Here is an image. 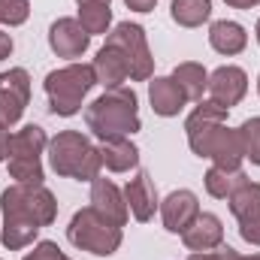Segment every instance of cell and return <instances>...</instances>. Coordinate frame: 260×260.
Masks as SVG:
<instances>
[{
  "label": "cell",
  "mask_w": 260,
  "mask_h": 260,
  "mask_svg": "<svg viewBox=\"0 0 260 260\" xmlns=\"http://www.w3.org/2000/svg\"><path fill=\"white\" fill-rule=\"evenodd\" d=\"M227 203H230V212L239 221V236L248 245H260V185L245 182Z\"/></svg>",
  "instance_id": "9c48e42d"
},
{
  "label": "cell",
  "mask_w": 260,
  "mask_h": 260,
  "mask_svg": "<svg viewBox=\"0 0 260 260\" xmlns=\"http://www.w3.org/2000/svg\"><path fill=\"white\" fill-rule=\"evenodd\" d=\"M188 260H221V257H218V251H194Z\"/></svg>",
  "instance_id": "d590c367"
},
{
  "label": "cell",
  "mask_w": 260,
  "mask_h": 260,
  "mask_svg": "<svg viewBox=\"0 0 260 260\" xmlns=\"http://www.w3.org/2000/svg\"><path fill=\"white\" fill-rule=\"evenodd\" d=\"M30 15V0H0V24L18 27Z\"/></svg>",
  "instance_id": "f1b7e54d"
},
{
  "label": "cell",
  "mask_w": 260,
  "mask_h": 260,
  "mask_svg": "<svg viewBox=\"0 0 260 260\" xmlns=\"http://www.w3.org/2000/svg\"><path fill=\"white\" fill-rule=\"evenodd\" d=\"M182 242L188 251H215L218 245H224V227L221 218L212 212H200L194 224L182 233Z\"/></svg>",
  "instance_id": "2e32d148"
},
{
  "label": "cell",
  "mask_w": 260,
  "mask_h": 260,
  "mask_svg": "<svg viewBox=\"0 0 260 260\" xmlns=\"http://www.w3.org/2000/svg\"><path fill=\"white\" fill-rule=\"evenodd\" d=\"M67 239H70L76 248L88 251V254L109 257V254H115V251L121 248L124 233H121L118 224L106 221L97 209L88 206V209H79V212L73 215V221H70V227H67Z\"/></svg>",
  "instance_id": "277c9868"
},
{
  "label": "cell",
  "mask_w": 260,
  "mask_h": 260,
  "mask_svg": "<svg viewBox=\"0 0 260 260\" xmlns=\"http://www.w3.org/2000/svg\"><path fill=\"white\" fill-rule=\"evenodd\" d=\"M124 200H127L130 215H133L136 221H142V224H145V221H151V218H154V212L160 209L157 188H154L151 176H148V173H142V170H139L127 185H124Z\"/></svg>",
  "instance_id": "5bb4252c"
},
{
  "label": "cell",
  "mask_w": 260,
  "mask_h": 260,
  "mask_svg": "<svg viewBox=\"0 0 260 260\" xmlns=\"http://www.w3.org/2000/svg\"><path fill=\"white\" fill-rule=\"evenodd\" d=\"M91 209H97L106 221L124 227L130 218V209H127V200H124V191L112 182V179H103L97 176L91 182Z\"/></svg>",
  "instance_id": "7c38bea8"
},
{
  "label": "cell",
  "mask_w": 260,
  "mask_h": 260,
  "mask_svg": "<svg viewBox=\"0 0 260 260\" xmlns=\"http://www.w3.org/2000/svg\"><path fill=\"white\" fill-rule=\"evenodd\" d=\"M49 46L58 58H82L91 46V34L79 24V18H58L52 27H49Z\"/></svg>",
  "instance_id": "8fae6325"
},
{
  "label": "cell",
  "mask_w": 260,
  "mask_h": 260,
  "mask_svg": "<svg viewBox=\"0 0 260 260\" xmlns=\"http://www.w3.org/2000/svg\"><path fill=\"white\" fill-rule=\"evenodd\" d=\"M76 18H79V24H82L91 37H97V34H109L112 9H109V3H82Z\"/></svg>",
  "instance_id": "484cf974"
},
{
  "label": "cell",
  "mask_w": 260,
  "mask_h": 260,
  "mask_svg": "<svg viewBox=\"0 0 260 260\" xmlns=\"http://www.w3.org/2000/svg\"><path fill=\"white\" fill-rule=\"evenodd\" d=\"M100 151V164L109 170V173H130L136 170L139 164V148L130 142V136H121V139H103L97 145Z\"/></svg>",
  "instance_id": "ffe728a7"
},
{
  "label": "cell",
  "mask_w": 260,
  "mask_h": 260,
  "mask_svg": "<svg viewBox=\"0 0 260 260\" xmlns=\"http://www.w3.org/2000/svg\"><path fill=\"white\" fill-rule=\"evenodd\" d=\"M3 218H24L37 227H49L58 218V200L46 185H9L0 194Z\"/></svg>",
  "instance_id": "5b68a950"
},
{
  "label": "cell",
  "mask_w": 260,
  "mask_h": 260,
  "mask_svg": "<svg viewBox=\"0 0 260 260\" xmlns=\"http://www.w3.org/2000/svg\"><path fill=\"white\" fill-rule=\"evenodd\" d=\"M106 43H112L124 52V58L130 64V82H148L154 76V58H151L148 37H145L142 24H133V21L115 24L106 37Z\"/></svg>",
  "instance_id": "8992f818"
},
{
  "label": "cell",
  "mask_w": 260,
  "mask_h": 260,
  "mask_svg": "<svg viewBox=\"0 0 260 260\" xmlns=\"http://www.w3.org/2000/svg\"><path fill=\"white\" fill-rule=\"evenodd\" d=\"M239 136H242L245 160H251L254 167H260V115H257V118H248V121H242Z\"/></svg>",
  "instance_id": "83f0119b"
},
{
  "label": "cell",
  "mask_w": 260,
  "mask_h": 260,
  "mask_svg": "<svg viewBox=\"0 0 260 260\" xmlns=\"http://www.w3.org/2000/svg\"><path fill=\"white\" fill-rule=\"evenodd\" d=\"M124 3H127V9H133V12H151L157 0H124Z\"/></svg>",
  "instance_id": "4dcf8cb0"
},
{
  "label": "cell",
  "mask_w": 260,
  "mask_h": 260,
  "mask_svg": "<svg viewBox=\"0 0 260 260\" xmlns=\"http://www.w3.org/2000/svg\"><path fill=\"white\" fill-rule=\"evenodd\" d=\"M21 260H70V257L58 248V242H49L46 239V242H37L34 251H27Z\"/></svg>",
  "instance_id": "f546056e"
},
{
  "label": "cell",
  "mask_w": 260,
  "mask_h": 260,
  "mask_svg": "<svg viewBox=\"0 0 260 260\" xmlns=\"http://www.w3.org/2000/svg\"><path fill=\"white\" fill-rule=\"evenodd\" d=\"M43 227H37L34 221H24V218H3V227H0V242L3 248L9 251H21L27 245H34L37 233Z\"/></svg>",
  "instance_id": "cb8c5ba5"
},
{
  "label": "cell",
  "mask_w": 260,
  "mask_h": 260,
  "mask_svg": "<svg viewBox=\"0 0 260 260\" xmlns=\"http://www.w3.org/2000/svg\"><path fill=\"white\" fill-rule=\"evenodd\" d=\"M94 85H97L94 67L79 64V61L61 67V70H52L43 82L46 97H49V109L61 118H70L82 109V103H85V97Z\"/></svg>",
  "instance_id": "3957f363"
},
{
  "label": "cell",
  "mask_w": 260,
  "mask_h": 260,
  "mask_svg": "<svg viewBox=\"0 0 260 260\" xmlns=\"http://www.w3.org/2000/svg\"><path fill=\"white\" fill-rule=\"evenodd\" d=\"M203 182H206L209 197H215V200H230V197L248 182V176H245L242 170H221V167H212Z\"/></svg>",
  "instance_id": "7402d4cb"
},
{
  "label": "cell",
  "mask_w": 260,
  "mask_h": 260,
  "mask_svg": "<svg viewBox=\"0 0 260 260\" xmlns=\"http://www.w3.org/2000/svg\"><path fill=\"white\" fill-rule=\"evenodd\" d=\"M148 103H151L154 115L173 118V115H179L185 109L188 97H185V91L179 88V82L173 76H151V82H148Z\"/></svg>",
  "instance_id": "9a60e30c"
},
{
  "label": "cell",
  "mask_w": 260,
  "mask_h": 260,
  "mask_svg": "<svg viewBox=\"0 0 260 260\" xmlns=\"http://www.w3.org/2000/svg\"><path fill=\"white\" fill-rule=\"evenodd\" d=\"M173 79L179 82V88L185 91V97L194 100V103L203 100V94H206V88H209V73H206V67L197 64V61L179 64L173 70Z\"/></svg>",
  "instance_id": "603a6c76"
},
{
  "label": "cell",
  "mask_w": 260,
  "mask_h": 260,
  "mask_svg": "<svg viewBox=\"0 0 260 260\" xmlns=\"http://www.w3.org/2000/svg\"><path fill=\"white\" fill-rule=\"evenodd\" d=\"M227 6H233V9H254L260 0H224Z\"/></svg>",
  "instance_id": "e575fe53"
},
{
  "label": "cell",
  "mask_w": 260,
  "mask_h": 260,
  "mask_svg": "<svg viewBox=\"0 0 260 260\" xmlns=\"http://www.w3.org/2000/svg\"><path fill=\"white\" fill-rule=\"evenodd\" d=\"M85 124L88 130L103 142V139H121L133 136L142 127L139 121V97L127 85L118 88H106L94 103H88L85 109Z\"/></svg>",
  "instance_id": "6da1fadb"
},
{
  "label": "cell",
  "mask_w": 260,
  "mask_h": 260,
  "mask_svg": "<svg viewBox=\"0 0 260 260\" xmlns=\"http://www.w3.org/2000/svg\"><path fill=\"white\" fill-rule=\"evenodd\" d=\"M218 257L221 260H242V254L236 248H230V245H218Z\"/></svg>",
  "instance_id": "836d02e7"
},
{
  "label": "cell",
  "mask_w": 260,
  "mask_h": 260,
  "mask_svg": "<svg viewBox=\"0 0 260 260\" xmlns=\"http://www.w3.org/2000/svg\"><path fill=\"white\" fill-rule=\"evenodd\" d=\"M49 164L58 176L76 182H94L103 167L97 145L79 130H61L55 139H49Z\"/></svg>",
  "instance_id": "7a4b0ae2"
},
{
  "label": "cell",
  "mask_w": 260,
  "mask_h": 260,
  "mask_svg": "<svg viewBox=\"0 0 260 260\" xmlns=\"http://www.w3.org/2000/svg\"><path fill=\"white\" fill-rule=\"evenodd\" d=\"M206 91H209V100H215L218 106L230 109L248 94V73L233 64L218 67V70L209 73V88Z\"/></svg>",
  "instance_id": "30bf717a"
},
{
  "label": "cell",
  "mask_w": 260,
  "mask_h": 260,
  "mask_svg": "<svg viewBox=\"0 0 260 260\" xmlns=\"http://www.w3.org/2000/svg\"><path fill=\"white\" fill-rule=\"evenodd\" d=\"M91 67H94L97 85H103V88H118V85H124L130 79L127 58H124V52H121L118 46H112V43H106V46L97 52V58H94Z\"/></svg>",
  "instance_id": "e0dca14e"
},
{
  "label": "cell",
  "mask_w": 260,
  "mask_h": 260,
  "mask_svg": "<svg viewBox=\"0 0 260 260\" xmlns=\"http://www.w3.org/2000/svg\"><path fill=\"white\" fill-rule=\"evenodd\" d=\"M30 103V76L24 67L0 73V127H15Z\"/></svg>",
  "instance_id": "52a82bcc"
},
{
  "label": "cell",
  "mask_w": 260,
  "mask_h": 260,
  "mask_svg": "<svg viewBox=\"0 0 260 260\" xmlns=\"http://www.w3.org/2000/svg\"><path fill=\"white\" fill-rule=\"evenodd\" d=\"M6 170L18 185H43V179H46L40 157H9Z\"/></svg>",
  "instance_id": "4316f807"
},
{
  "label": "cell",
  "mask_w": 260,
  "mask_h": 260,
  "mask_svg": "<svg viewBox=\"0 0 260 260\" xmlns=\"http://www.w3.org/2000/svg\"><path fill=\"white\" fill-rule=\"evenodd\" d=\"M254 37H257V43H260V18H257V27H254Z\"/></svg>",
  "instance_id": "74e56055"
},
{
  "label": "cell",
  "mask_w": 260,
  "mask_h": 260,
  "mask_svg": "<svg viewBox=\"0 0 260 260\" xmlns=\"http://www.w3.org/2000/svg\"><path fill=\"white\" fill-rule=\"evenodd\" d=\"M215 167L221 170H242L245 160V148H242V136L239 130H230L227 124L215 133V139L209 142V154H206Z\"/></svg>",
  "instance_id": "ac0fdd59"
},
{
  "label": "cell",
  "mask_w": 260,
  "mask_h": 260,
  "mask_svg": "<svg viewBox=\"0 0 260 260\" xmlns=\"http://www.w3.org/2000/svg\"><path fill=\"white\" fill-rule=\"evenodd\" d=\"M257 94H260V76H257Z\"/></svg>",
  "instance_id": "ab89813d"
},
{
  "label": "cell",
  "mask_w": 260,
  "mask_h": 260,
  "mask_svg": "<svg viewBox=\"0 0 260 260\" xmlns=\"http://www.w3.org/2000/svg\"><path fill=\"white\" fill-rule=\"evenodd\" d=\"M227 112L224 106H218L215 100H200L197 109L188 115L185 121V133H188V145L197 157L209 154V142L215 139V133L227 124Z\"/></svg>",
  "instance_id": "ba28073f"
},
{
  "label": "cell",
  "mask_w": 260,
  "mask_h": 260,
  "mask_svg": "<svg viewBox=\"0 0 260 260\" xmlns=\"http://www.w3.org/2000/svg\"><path fill=\"white\" fill-rule=\"evenodd\" d=\"M242 260H260V254H251V257H242Z\"/></svg>",
  "instance_id": "f35d334b"
},
{
  "label": "cell",
  "mask_w": 260,
  "mask_h": 260,
  "mask_svg": "<svg viewBox=\"0 0 260 260\" xmlns=\"http://www.w3.org/2000/svg\"><path fill=\"white\" fill-rule=\"evenodd\" d=\"M170 15L179 27H200L212 15V0H173Z\"/></svg>",
  "instance_id": "d4e9b609"
},
{
  "label": "cell",
  "mask_w": 260,
  "mask_h": 260,
  "mask_svg": "<svg viewBox=\"0 0 260 260\" xmlns=\"http://www.w3.org/2000/svg\"><path fill=\"white\" fill-rule=\"evenodd\" d=\"M197 215H200V200L188 188H179V191H173L167 200H160V218H164V227L170 233H179L182 236L194 224Z\"/></svg>",
  "instance_id": "4fadbf2b"
},
{
  "label": "cell",
  "mask_w": 260,
  "mask_h": 260,
  "mask_svg": "<svg viewBox=\"0 0 260 260\" xmlns=\"http://www.w3.org/2000/svg\"><path fill=\"white\" fill-rule=\"evenodd\" d=\"M49 148V136L40 124H24L9 136V157H40Z\"/></svg>",
  "instance_id": "44dd1931"
},
{
  "label": "cell",
  "mask_w": 260,
  "mask_h": 260,
  "mask_svg": "<svg viewBox=\"0 0 260 260\" xmlns=\"http://www.w3.org/2000/svg\"><path fill=\"white\" fill-rule=\"evenodd\" d=\"M9 130H3L0 127V160H9Z\"/></svg>",
  "instance_id": "d6a6232c"
},
{
  "label": "cell",
  "mask_w": 260,
  "mask_h": 260,
  "mask_svg": "<svg viewBox=\"0 0 260 260\" xmlns=\"http://www.w3.org/2000/svg\"><path fill=\"white\" fill-rule=\"evenodd\" d=\"M209 46H212L218 55L233 58V55L245 52V46H248V34H245V27H242L239 21L221 18V21H212V27H209Z\"/></svg>",
  "instance_id": "d6986e66"
},
{
  "label": "cell",
  "mask_w": 260,
  "mask_h": 260,
  "mask_svg": "<svg viewBox=\"0 0 260 260\" xmlns=\"http://www.w3.org/2000/svg\"><path fill=\"white\" fill-rule=\"evenodd\" d=\"M76 3L82 6V3H112V0H76Z\"/></svg>",
  "instance_id": "8d00e7d4"
},
{
  "label": "cell",
  "mask_w": 260,
  "mask_h": 260,
  "mask_svg": "<svg viewBox=\"0 0 260 260\" xmlns=\"http://www.w3.org/2000/svg\"><path fill=\"white\" fill-rule=\"evenodd\" d=\"M9 55H12V37L6 30H0V61L9 58Z\"/></svg>",
  "instance_id": "1f68e13d"
}]
</instances>
